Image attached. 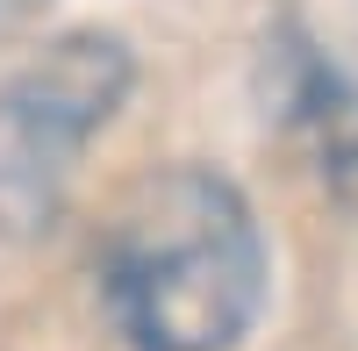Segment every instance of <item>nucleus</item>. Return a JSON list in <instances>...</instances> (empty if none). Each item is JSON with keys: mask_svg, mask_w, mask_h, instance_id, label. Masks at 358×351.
Listing matches in <instances>:
<instances>
[{"mask_svg": "<svg viewBox=\"0 0 358 351\" xmlns=\"http://www.w3.org/2000/svg\"><path fill=\"white\" fill-rule=\"evenodd\" d=\"M265 287L258 208L215 165L136 180L94 244V294L129 351H236L265 315Z\"/></svg>", "mask_w": 358, "mask_h": 351, "instance_id": "1", "label": "nucleus"}, {"mask_svg": "<svg viewBox=\"0 0 358 351\" xmlns=\"http://www.w3.org/2000/svg\"><path fill=\"white\" fill-rule=\"evenodd\" d=\"M136 57L115 29H72L0 79V229H50L79 180V158L122 115Z\"/></svg>", "mask_w": 358, "mask_h": 351, "instance_id": "2", "label": "nucleus"}, {"mask_svg": "<svg viewBox=\"0 0 358 351\" xmlns=\"http://www.w3.org/2000/svg\"><path fill=\"white\" fill-rule=\"evenodd\" d=\"M294 72H301L294 79V122H308V136L322 143V158L337 172H358V86L330 65V57H315L308 43L294 57Z\"/></svg>", "mask_w": 358, "mask_h": 351, "instance_id": "3", "label": "nucleus"}, {"mask_svg": "<svg viewBox=\"0 0 358 351\" xmlns=\"http://www.w3.org/2000/svg\"><path fill=\"white\" fill-rule=\"evenodd\" d=\"M8 15H15V0H0V22H8Z\"/></svg>", "mask_w": 358, "mask_h": 351, "instance_id": "4", "label": "nucleus"}]
</instances>
